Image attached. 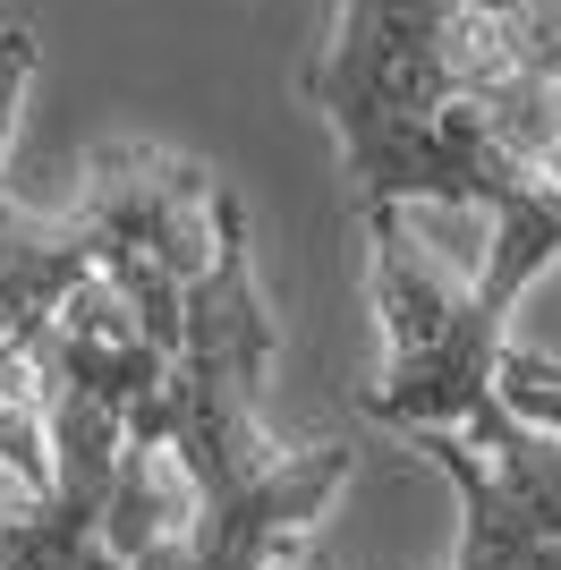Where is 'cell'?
<instances>
[{"mask_svg": "<svg viewBox=\"0 0 561 570\" xmlns=\"http://www.w3.org/2000/svg\"><path fill=\"white\" fill-rule=\"evenodd\" d=\"M434 469L460 485V553L451 570H561V434L511 417L493 443L409 426Z\"/></svg>", "mask_w": 561, "mask_h": 570, "instance_id": "cell-5", "label": "cell"}, {"mask_svg": "<svg viewBox=\"0 0 561 570\" xmlns=\"http://www.w3.org/2000/svg\"><path fill=\"white\" fill-rule=\"evenodd\" d=\"M357 469V443L350 434H324V443H298L280 460L273 485L238 502H187V520L163 528L154 546L128 553V570H289L315 528H324L332 494L350 485Z\"/></svg>", "mask_w": 561, "mask_h": 570, "instance_id": "cell-6", "label": "cell"}, {"mask_svg": "<svg viewBox=\"0 0 561 570\" xmlns=\"http://www.w3.org/2000/svg\"><path fill=\"white\" fill-rule=\"evenodd\" d=\"M366 222V282L383 315V375L366 392V417L383 426H443L468 443H493L519 409L493 392L502 383V324L476 282H460L443 256H425L409 230V205H357Z\"/></svg>", "mask_w": 561, "mask_h": 570, "instance_id": "cell-3", "label": "cell"}, {"mask_svg": "<svg viewBox=\"0 0 561 570\" xmlns=\"http://www.w3.org/2000/svg\"><path fill=\"white\" fill-rule=\"evenodd\" d=\"M26 77H35V26L9 18V26H0V145H9V128H18ZM0 196H9V188H0Z\"/></svg>", "mask_w": 561, "mask_h": 570, "instance_id": "cell-8", "label": "cell"}, {"mask_svg": "<svg viewBox=\"0 0 561 570\" xmlns=\"http://www.w3.org/2000/svg\"><path fill=\"white\" fill-rule=\"evenodd\" d=\"M544 170H553V188H561V145H553V163H544Z\"/></svg>", "mask_w": 561, "mask_h": 570, "instance_id": "cell-10", "label": "cell"}, {"mask_svg": "<svg viewBox=\"0 0 561 570\" xmlns=\"http://www.w3.org/2000/svg\"><path fill=\"white\" fill-rule=\"evenodd\" d=\"M222 188L230 179H213L196 154H170V145H145V137H111L86 154V188H77L69 214L94 238L102 289L128 307V324L163 357L179 350L187 282L213 256V205H222Z\"/></svg>", "mask_w": 561, "mask_h": 570, "instance_id": "cell-4", "label": "cell"}, {"mask_svg": "<svg viewBox=\"0 0 561 570\" xmlns=\"http://www.w3.org/2000/svg\"><path fill=\"white\" fill-rule=\"evenodd\" d=\"M519 9L493 0H341L306 69V102L332 119L357 205H485V298L561 264V188L493 137L476 102L519 69Z\"/></svg>", "mask_w": 561, "mask_h": 570, "instance_id": "cell-1", "label": "cell"}, {"mask_svg": "<svg viewBox=\"0 0 561 570\" xmlns=\"http://www.w3.org/2000/svg\"><path fill=\"white\" fill-rule=\"evenodd\" d=\"M273 307H264L256 256H247V205L222 188L213 205V256L187 282L179 350L163 357L154 401L137 409L128 443L163 452L187 476V502H238L280 476V443L264 434V375H273Z\"/></svg>", "mask_w": 561, "mask_h": 570, "instance_id": "cell-2", "label": "cell"}, {"mask_svg": "<svg viewBox=\"0 0 561 570\" xmlns=\"http://www.w3.org/2000/svg\"><path fill=\"white\" fill-rule=\"evenodd\" d=\"M289 570H332V562H324V553H315V546H306V553H298V562H289Z\"/></svg>", "mask_w": 561, "mask_h": 570, "instance_id": "cell-9", "label": "cell"}, {"mask_svg": "<svg viewBox=\"0 0 561 570\" xmlns=\"http://www.w3.org/2000/svg\"><path fill=\"white\" fill-rule=\"evenodd\" d=\"M94 273V238L77 214H18L9 196H0V341L9 350H35L43 324L69 307Z\"/></svg>", "mask_w": 561, "mask_h": 570, "instance_id": "cell-7", "label": "cell"}]
</instances>
